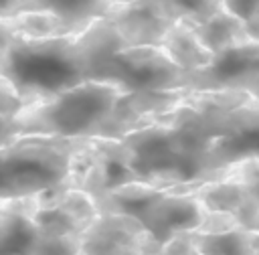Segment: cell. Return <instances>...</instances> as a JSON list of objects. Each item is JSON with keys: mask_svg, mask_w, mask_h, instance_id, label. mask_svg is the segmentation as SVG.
Segmentation results:
<instances>
[{"mask_svg": "<svg viewBox=\"0 0 259 255\" xmlns=\"http://www.w3.org/2000/svg\"><path fill=\"white\" fill-rule=\"evenodd\" d=\"M251 245H253L255 253L259 255V231H251Z\"/></svg>", "mask_w": 259, "mask_h": 255, "instance_id": "cell-26", "label": "cell"}, {"mask_svg": "<svg viewBox=\"0 0 259 255\" xmlns=\"http://www.w3.org/2000/svg\"><path fill=\"white\" fill-rule=\"evenodd\" d=\"M83 251L81 237H38L30 255H79Z\"/></svg>", "mask_w": 259, "mask_h": 255, "instance_id": "cell-19", "label": "cell"}, {"mask_svg": "<svg viewBox=\"0 0 259 255\" xmlns=\"http://www.w3.org/2000/svg\"><path fill=\"white\" fill-rule=\"evenodd\" d=\"M237 227H243L239 223V219L233 212H225V210H208L204 208V217L200 227L196 229V233H204V235H219V233H227L233 231Z\"/></svg>", "mask_w": 259, "mask_h": 255, "instance_id": "cell-21", "label": "cell"}, {"mask_svg": "<svg viewBox=\"0 0 259 255\" xmlns=\"http://www.w3.org/2000/svg\"><path fill=\"white\" fill-rule=\"evenodd\" d=\"M190 89H174V91H127L119 97L115 109L101 125L95 138L121 140L130 132L142 130L160 121L166 113H170Z\"/></svg>", "mask_w": 259, "mask_h": 255, "instance_id": "cell-8", "label": "cell"}, {"mask_svg": "<svg viewBox=\"0 0 259 255\" xmlns=\"http://www.w3.org/2000/svg\"><path fill=\"white\" fill-rule=\"evenodd\" d=\"M2 77L12 83L24 105L87 81L79 34L24 38L2 30Z\"/></svg>", "mask_w": 259, "mask_h": 255, "instance_id": "cell-1", "label": "cell"}, {"mask_svg": "<svg viewBox=\"0 0 259 255\" xmlns=\"http://www.w3.org/2000/svg\"><path fill=\"white\" fill-rule=\"evenodd\" d=\"M107 20L115 26L125 49L160 47L166 32L176 24L158 4V0H132L117 6Z\"/></svg>", "mask_w": 259, "mask_h": 255, "instance_id": "cell-9", "label": "cell"}, {"mask_svg": "<svg viewBox=\"0 0 259 255\" xmlns=\"http://www.w3.org/2000/svg\"><path fill=\"white\" fill-rule=\"evenodd\" d=\"M225 174H231L235 176L237 180H241L247 190L259 198V160H245V162H239L235 166H231Z\"/></svg>", "mask_w": 259, "mask_h": 255, "instance_id": "cell-22", "label": "cell"}, {"mask_svg": "<svg viewBox=\"0 0 259 255\" xmlns=\"http://www.w3.org/2000/svg\"><path fill=\"white\" fill-rule=\"evenodd\" d=\"M192 28L198 34V38L202 40V45L214 57L253 40L249 28H247V22L241 20L239 16H235L233 12H229L227 8L217 12L214 16H210L206 22L196 24Z\"/></svg>", "mask_w": 259, "mask_h": 255, "instance_id": "cell-14", "label": "cell"}, {"mask_svg": "<svg viewBox=\"0 0 259 255\" xmlns=\"http://www.w3.org/2000/svg\"><path fill=\"white\" fill-rule=\"evenodd\" d=\"M188 192L194 194L204 208L233 212L235 217L243 208V204L249 196L247 186L231 174H225L223 178H217V180L202 182V184L190 188Z\"/></svg>", "mask_w": 259, "mask_h": 255, "instance_id": "cell-16", "label": "cell"}, {"mask_svg": "<svg viewBox=\"0 0 259 255\" xmlns=\"http://www.w3.org/2000/svg\"><path fill=\"white\" fill-rule=\"evenodd\" d=\"M225 8L245 22L259 16V0H225Z\"/></svg>", "mask_w": 259, "mask_h": 255, "instance_id": "cell-24", "label": "cell"}, {"mask_svg": "<svg viewBox=\"0 0 259 255\" xmlns=\"http://www.w3.org/2000/svg\"><path fill=\"white\" fill-rule=\"evenodd\" d=\"M79 255H87V253H79Z\"/></svg>", "mask_w": 259, "mask_h": 255, "instance_id": "cell-28", "label": "cell"}, {"mask_svg": "<svg viewBox=\"0 0 259 255\" xmlns=\"http://www.w3.org/2000/svg\"><path fill=\"white\" fill-rule=\"evenodd\" d=\"M245 160H259V97L251 93L227 113L223 136L206 154V170L217 180Z\"/></svg>", "mask_w": 259, "mask_h": 255, "instance_id": "cell-6", "label": "cell"}, {"mask_svg": "<svg viewBox=\"0 0 259 255\" xmlns=\"http://www.w3.org/2000/svg\"><path fill=\"white\" fill-rule=\"evenodd\" d=\"M0 128L6 130L10 121L22 111L24 101L18 95V91L12 87V83L4 77H0Z\"/></svg>", "mask_w": 259, "mask_h": 255, "instance_id": "cell-20", "label": "cell"}, {"mask_svg": "<svg viewBox=\"0 0 259 255\" xmlns=\"http://www.w3.org/2000/svg\"><path fill=\"white\" fill-rule=\"evenodd\" d=\"M192 243L200 255H257L251 245V231L245 227L219 235L192 231Z\"/></svg>", "mask_w": 259, "mask_h": 255, "instance_id": "cell-17", "label": "cell"}, {"mask_svg": "<svg viewBox=\"0 0 259 255\" xmlns=\"http://www.w3.org/2000/svg\"><path fill=\"white\" fill-rule=\"evenodd\" d=\"M166 194L164 188H156L146 182H130L117 186L95 198L99 212H119L138 219L142 225L148 221L152 208Z\"/></svg>", "mask_w": 259, "mask_h": 255, "instance_id": "cell-13", "label": "cell"}, {"mask_svg": "<svg viewBox=\"0 0 259 255\" xmlns=\"http://www.w3.org/2000/svg\"><path fill=\"white\" fill-rule=\"evenodd\" d=\"M87 255H162V245L134 217L119 212H99L83 233Z\"/></svg>", "mask_w": 259, "mask_h": 255, "instance_id": "cell-7", "label": "cell"}, {"mask_svg": "<svg viewBox=\"0 0 259 255\" xmlns=\"http://www.w3.org/2000/svg\"><path fill=\"white\" fill-rule=\"evenodd\" d=\"M158 4L174 22H186L190 26L202 24L225 10V0H158Z\"/></svg>", "mask_w": 259, "mask_h": 255, "instance_id": "cell-18", "label": "cell"}, {"mask_svg": "<svg viewBox=\"0 0 259 255\" xmlns=\"http://www.w3.org/2000/svg\"><path fill=\"white\" fill-rule=\"evenodd\" d=\"M162 255H198V251L192 243V231L178 233L172 241H168L164 245Z\"/></svg>", "mask_w": 259, "mask_h": 255, "instance_id": "cell-23", "label": "cell"}, {"mask_svg": "<svg viewBox=\"0 0 259 255\" xmlns=\"http://www.w3.org/2000/svg\"><path fill=\"white\" fill-rule=\"evenodd\" d=\"M121 142L127 150L130 166L140 182L172 192H188L202 184L196 170L184 158L164 117L152 125L130 132Z\"/></svg>", "mask_w": 259, "mask_h": 255, "instance_id": "cell-4", "label": "cell"}, {"mask_svg": "<svg viewBox=\"0 0 259 255\" xmlns=\"http://www.w3.org/2000/svg\"><path fill=\"white\" fill-rule=\"evenodd\" d=\"M99 81L123 85L127 91H174L186 89V71L160 47H130L107 57Z\"/></svg>", "mask_w": 259, "mask_h": 255, "instance_id": "cell-5", "label": "cell"}, {"mask_svg": "<svg viewBox=\"0 0 259 255\" xmlns=\"http://www.w3.org/2000/svg\"><path fill=\"white\" fill-rule=\"evenodd\" d=\"M123 93L127 89L117 83L83 81L53 97L28 103L2 130L0 144L26 136L95 138Z\"/></svg>", "mask_w": 259, "mask_h": 255, "instance_id": "cell-2", "label": "cell"}, {"mask_svg": "<svg viewBox=\"0 0 259 255\" xmlns=\"http://www.w3.org/2000/svg\"><path fill=\"white\" fill-rule=\"evenodd\" d=\"M160 49L186 73L206 69L214 61V55L202 45L194 28L186 22H176L166 32Z\"/></svg>", "mask_w": 259, "mask_h": 255, "instance_id": "cell-15", "label": "cell"}, {"mask_svg": "<svg viewBox=\"0 0 259 255\" xmlns=\"http://www.w3.org/2000/svg\"><path fill=\"white\" fill-rule=\"evenodd\" d=\"M202 217H204V206L194 194L166 190L160 202L152 208L144 227L164 247L178 233L196 231L202 223Z\"/></svg>", "mask_w": 259, "mask_h": 255, "instance_id": "cell-11", "label": "cell"}, {"mask_svg": "<svg viewBox=\"0 0 259 255\" xmlns=\"http://www.w3.org/2000/svg\"><path fill=\"white\" fill-rule=\"evenodd\" d=\"M127 2L132 0H2L0 18L20 12H51L63 20L69 34H79Z\"/></svg>", "mask_w": 259, "mask_h": 255, "instance_id": "cell-10", "label": "cell"}, {"mask_svg": "<svg viewBox=\"0 0 259 255\" xmlns=\"http://www.w3.org/2000/svg\"><path fill=\"white\" fill-rule=\"evenodd\" d=\"M247 28H249L251 36H253L255 40H259V16L253 18V20H249V22H247Z\"/></svg>", "mask_w": 259, "mask_h": 255, "instance_id": "cell-25", "label": "cell"}, {"mask_svg": "<svg viewBox=\"0 0 259 255\" xmlns=\"http://www.w3.org/2000/svg\"><path fill=\"white\" fill-rule=\"evenodd\" d=\"M85 140L87 138L26 136L2 142L0 198H24L65 186L73 170L75 154Z\"/></svg>", "mask_w": 259, "mask_h": 255, "instance_id": "cell-3", "label": "cell"}, {"mask_svg": "<svg viewBox=\"0 0 259 255\" xmlns=\"http://www.w3.org/2000/svg\"><path fill=\"white\" fill-rule=\"evenodd\" d=\"M2 255H30L40 233L32 221V198H8L0 204Z\"/></svg>", "mask_w": 259, "mask_h": 255, "instance_id": "cell-12", "label": "cell"}, {"mask_svg": "<svg viewBox=\"0 0 259 255\" xmlns=\"http://www.w3.org/2000/svg\"><path fill=\"white\" fill-rule=\"evenodd\" d=\"M251 95H255V97H259V87H257V89H255V91H253Z\"/></svg>", "mask_w": 259, "mask_h": 255, "instance_id": "cell-27", "label": "cell"}]
</instances>
